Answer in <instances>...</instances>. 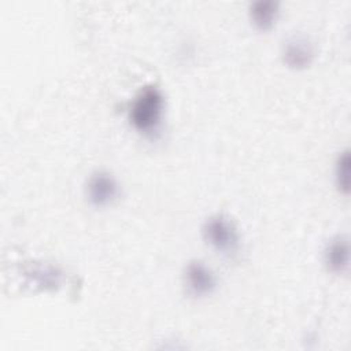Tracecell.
Returning a JSON list of instances; mask_svg holds the SVG:
<instances>
[{
    "instance_id": "8",
    "label": "cell",
    "mask_w": 351,
    "mask_h": 351,
    "mask_svg": "<svg viewBox=\"0 0 351 351\" xmlns=\"http://www.w3.org/2000/svg\"><path fill=\"white\" fill-rule=\"evenodd\" d=\"M335 178H336V185H337L339 191L343 192L344 195H347L350 191V152H348V149L343 151L336 160Z\"/></svg>"
},
{
    "instance_id": "6",
    "label": "cell",
    "mask_w": 351,
    "mask_h": 351,
    "mask_svg": "<svg viewBox=\"0 0 351 351\" xmlns=\"http://www.w3.org/2000/svg\"><path fill=\"white\" fill-rule=\"evenodd\" d=\"M324 261L332 273L343 274L350 263V244L346 236H336L332 239L324 251Z\"/></svg>"
},
{
    "instance_id": "1",
    "label": "cell",
    "mask_w": 351,
    "mask_h": 351,
    "mask_svg": "<svg viewBox=\"0 0 351 351\" xmlns=\"http://www.w3.org/2000/svg\"><path fill=\"white\" fill-rule=\"evenodd\" d=\"M165 112V96L158 86H144L132 101L129 121L133 128L143 133L158 129Z\"/></svg>"
},
{
    "instance_id": "2",
    "label": "cell",
    "mask_w": 351,
    "mask_h": 351,
    "mask_svg": "<svg viewBox=\"0 0 351 351\" xmlns=\"http://www.w3.org/2000/svg\"><path fill=\"white\" fill-rule=\"evenodd\" d=\"M204 240L219 254L234 255L240 250V234L232 219L218 214L203 225Z\"/></svg>"
},
{
    "instance_id": "5",
    "label": "cell",
    "mask_w": 351,
    "mask_h": 351,
    "mask_svg": "<svg viewBox=\"0 0 351 351\" xmlns=\"http://www.w3.org/2000/svg\"><path fill=\"white\" fill-rule=\"evenodd\" d=\"M315 58L313 43L304 36H292L282 45L284 63L295 70L308 67Z\"/></svg>"
},
{
    "instance_id": "3",
    "label": "cell",
    "mask_w": 351,
    "mask_h": 351,
    "mask_svg": "<svg viewBox=\"0 0 351 351\" xmlns=\"http://www.w3.org/2000/svg\"><path fill=\"white\" fill-rule=\"evenodd\" d=\"M121 193L118 181L107 171H97L88 180L86 196L95 207H106L112 204Z\"/></svg>"
},
{
    "instance_id": "4",
    "label": "cell",
    "mask_w": 351,
    "mask_h": 351,
    "mask_svg": "<svg viewBox=\"0 0 351 351\" xmlns=\"http://www.w3.org/2000/svg\"><path fill=\"white\" fill-rule=\"evenodd\" d=\"M184 281L188 292L195 298L208 296L217 288V277L214 271L200 261L188 263L185 267Z\"/></svg>"
},
{
    "instance_id": "7",
    "label": "cell",
    "mask_w": 351,
    "mask_h": 351,
    "mask_svg": "<svg viewBox=\"0 0 351 351\" xmlns=\"http://www.w3.org/2000/svg\"><path fill=\"white\" fill-rule=\"evenodd\" d=\"M280 14V3L274 0H258L250 5V18L254 26L262 32L271 29Z\"/></svg>"
}]
</instances>
